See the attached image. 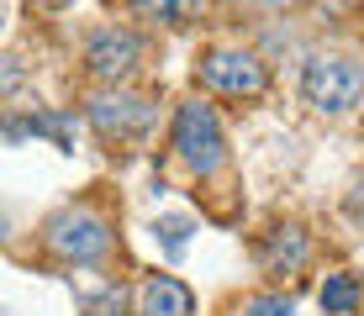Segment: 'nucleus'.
<instances>
[{"mask_svg":"<svg viewBox=\"0 0 364 316\" xmlns=\"http://www.w3.org/2000/svg\"><path fill=\"white\" fill-rule=\"evenodd\" d=\"M322 311H328V316L359 311V280H354V274H328V285H322Z\"/></svg>","mask_w":364,"mask_h":316,"instance_id":"9","label":"nucleus"},{"mask_svg":"<svg viewBox=\"0 0 364 316\" xmlns=\"http://www.w3.org/2000/svg\"><path fill=\"white\" fill-rule=\"evenodd\" d=\"M137 316H196V300L180 280L154 274V280L137 290Z\"/></svg>","mask_w":364,"mask_h":316,"instance_id":"7","label":"nucleus"},{"mask_svg":"<svg viewBox=\"0 0 364 316\" xmlns=\"http://www.w3.org/2000/svg\"><path fill=\"white\" fill-rule=\"evenodd\" d=\"M48 6H64V0H48Z\"/></svg>","mask_w":364,"mask_h":316,"instance_id":"15","label":"nucleus"},{"mask_svg":"<svg viewBox=\"0 0 364 316\" xmlns=\"http://www.w3.org/2000/svg\"><path fill=\"white\" fill-rule=\"evenodd\" d=\"M259 6H285V0H259Z\"/></svg>","mask_w":364,"mask_h":316,"instance_id":"13","label":"nucleus"},{"mask_svg":"<svg viewBox=\"0 0 364 316\" xmlns=\"http://www.w3.org/2000/svg\"><path fill=\"white\" fill-rule=\"evenodd\" d=\"M143 16H154V21H169V27H185V21L200 11V0H132Z\"/></svg>","mask_w":364,"mask_h":316,"instance_id":"10","label":"nucleus"},{"mask_svg":"<svg viewBox=\"0 0 364 316\" xmlns=\"http://www.w3.org/2000/svg\"><path fill=\"white\" fill-rule=\"evenodd\" d=\"M200 80L217 95H259L264 90V63L254 53H243V48H211L200 58Z\"/></svg>","mask_w":364,"mask_h":316,"instance_id":"4","label":"nucleus"},{"mask_svg":"<svg viewBox=\"0 0 364 316\" xmlns=\"http://www.w3.org/2000/svg\"><path fill=\"white\" fill-rule=\"evenodd\" d=\"M48 248H53L58 258H69V263H100L106 248H111V227L90 206H69V211H58V217L48 222Z\"/></svg>","mask_w":364,"mask_h":316,"instance_id":"3","label":"nucleus"},{"mask_svg":"<svg viewBox=\"0 0 364 316\" xmlns=\"http://www.w3.org/2000/svg\"><path fill=\"white\" fill-rule=\"evenodd\" d=\"M90 121L106 137H137V132H148V121H154V106H148L143 95H127V90L95 95L90 100Z\"/></svg>","mask_w":364,"mask_h":316,"instance_id":"5","label":"nucleus"},{"mask_svg":"<svg viewBox=\"0 0 364 316\" xmlns=\"http://www.w3.org/2000/svg\"><path fill=\"white\" fill-rule=\"evenodd\" d=\"M301 90H306V100L317 111L343 116V111H354L359 95H364V69L354 58H343V53H317V58H306V69H301Z\"/></svg>","mask_w":364,"mask_h":316,"instance_id":"1","label":"nucleus"},{"mask_svg":"<svg viewBox=\"0 0 364 316\" xmlns=\"http://www.w3.org/2000/svg\"><path fill=\"white\" fill-rule=\"evenodd\" d=\"M306 263V237H301V227H274L269 243H264V269L285 274V269H301Z\"/></svg>","mask_w":364,"mask_h":316,"instance_id":"8","label":"nucleus"},{"mask_svg":"<svg viewBox=\"0 0 364 316\" xmlns=\"http://www.w3.org/2000/svg\"><path fill=\"white\" fill-rule=\"evenodd\" d=\"M191 232H196V222H191V217H159V222H154V237L164 243V253H169V258H180V253H185Z\"/></svg>","mask_w":364,"mask_h":316,"instance_id":"11","label":"nucleus"},{"mask_svg":"<svg viewBox=\"0 0 364 316\" xmlns=\"http://www.w3.org/2000/svg\"><path fill=\"white\" fill-rule=\"evenodd\" d=\"M243 316H296V300L291 295H254L243 306Z\"/></svg>","mask_w":364,"mask_h":316,"instance_id":"12","label":"nucleus"},{"mask_svg":"<svg viewBox=\"0 0 364 316\" xmlns=\"http://www.w3.org/2000/svg\"><path fill=\"white\" fill-rule=\"evenodd\" d=\"M85 58H90V69L100 74V80H122V74L137 63V37L111 27V32H100L90 43V53H85Z\"/></svg>","mask_w":364,"mask_h":316,"instance_id":"6","label":"nucleus"},{"mask_svg":"<svg viewBox=\"0 0 364 316\" xmlns=\"http://www.w3.org/2000/svg\"><path fill=\"white\" fill-rule=\"evenodd\" d=\"M0 237H6V211H0Z\"/></svg>","mask_w":364,"mask_h":316,"instance_id":"14","label":"nucleus"},{"mask_svg":"<svg viewBox=\"0 0 364 316\" xmlns=\"http://www.w3.org/2000/svg\"><path fill=\"white\" fill-rule=\"evenodd\" d=\"M174 153L185 158V169L217 174L222 158H228V137H222L217 111L200 106V100H185V106L174 111Z\"/></svg>","mask_w":364,"mask_h":316,"instance_id":"2","label":"nucleus"}]
</instances>
